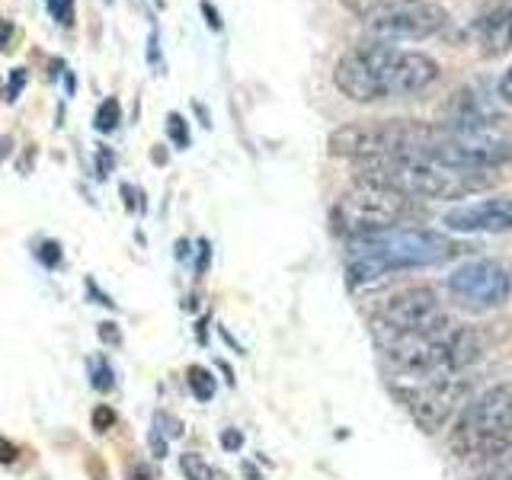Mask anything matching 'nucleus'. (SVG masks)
Wrapping results in <instances>:
<instances>
[{"mask_svg":"<svg viewBox=\"0 0 512 480\" xmlns=\"http://www.w3.org/2000/svg\"><path fill=\"white\" fill-rule=\"evenodd\" d=\"M439 74V61L426 52L368 39L340 55L333 68V84L346 100L368 106L420 96L436 84Z\"/></svg>","mask_w":512,"mask_h":480,"instance_id":"1","label":"nucleus"},{"mask_svg":"<svg viewBox=\"0 0 512 480\" xmlns=\"http://www.w3.org/2000/svg\"><path fill=\"white\" fill-rule=\"evenodd\" d=\"M455 253H464L458 240L445 237L429 228H391L368 237H352L346 282L352 288L388 279L397 269L432 266L442 260H452Z\"/></svg>","mask_w":512,"mask_h":480,"instance_id":"2","label":"nucleus"},{"mask_svg":"<svg viewBox=\"0 0 512 480\" xmlns=\"http://www.w3.org/2000/svg\"><path fill=\"white\" fill-rule=\"evenodd\" d=\"M356 180L378 183L404 192L410 199H468L474 192H484L496 186L493 170H461L445 167L429 157H384V160H365L356 170Z\"/></svg>","mask_w":512,"mask_h":480,"instance_id":"3","label":"nucleus"},{"mask_svg":"<svg viewBox=\"0 0 512 480\" xmlns=\"http://www.w3.org/2000/svg\"><path fill=\"white\" fill-rule=\"evenodd\" d=\"M442 128L423 119H365L333 128L327 138V154L343 160H384V157H426Z\"/></svg>","mask_w":512,"mask_h":480,"instance_id":"4","label":"nucleus"},{"mask_svg":"<svg viewBox=\"0 0 512 480\" xmlns=\"http://www.w3.org/2000/svg\"><path fill=\"white\" fill-rule=\"evenodd\" d=\"M413 212V199L404 192L378 186V183H362L352 180V189L343 192L340 202L333 205V224L336 231L352 237H368L400 228Z\"/></svg>","mask_w":512,"mask_h":480,"instance_id":"5","label":"nucleus"},{"mask_svg":"<svg viewBox=\"0 0 512 480\" xmlns=\"http://www.w3.org/2000/svg\"><path fill=\"white\" fill-rule=\"evenodd\" d=\"M397 400L407 407L413 423L426 436H436L458 410H464L474 400V384L468 378H436L426 388H400Z\"/></svg>","mask_w":512,"mask_h":480,"instance_id":"6","label":"nucleus"},{"mask_svg":"<svg viewBox=\"0 0 512 480\" xmlns=\"http://www.w3.org/2000/svg\"><path fill=\"white\" fill-rule=\"evenodd\" d=\"M448 295L464 311H493L512 295V269L500 260H468L448 276Z\"/></svg>","mask_w":512,"mask_h":480,"instance_id":"7","label":"nucleus"},{"mask_svg":"<svg viewBox=\"0 0 512 480\" xmlns=\"http://www.w3.org/2000/svg\"><path fill=\"white\" fill-rule=\"evenodd\" d=\"M426 157L439 160L445 167H461V170H496V167L512 164V138L500 132L455 135L442 128V138Z\"/></svg>","mask_w":512,"mask_h":480,"instance_id":"8","label":"nucleus"},{"mask_svg":"<svg viewBox=\"0 0 512 480\" xmlns=\"http://www.w3.org/2000/svg\"><path fill=\"white\" fill-rule=\"evenodd\" d=\"M448 23L452 20H448V10L442 4H436V0H416V4H404L375 16V20L365 23V29L375 42L400 45V42H426L432 36H439Z\"/></svg>","mask_w":512,"mask_h":480,"instance_id":"9","label":"nucleus"},{"mask_svg":"<svg viewBox=\"0 0 512 480\" xmlns=\"http://www.w3.org/2000/svg\"><path fill=\"white\" fill-rule=\"evenodd\" d=\"M378 320L394 330H410L426 336H439L448 327V314L442 308V301L426 285H407L394 292L381 304Z\"/></svg>","mask_w":512,"mask_h":480,"instance_id":"10","label":"nucleus"},{"mask_svg":"<svg viewBox=\"0 0 512 480\" xmlns=\"http://www.w3.org/2000/svg\"><path fill=\"white\" fill-rule=\"evenodd\" d=\"M375 343L400 372L432 375V372H439V368H445V340H439V336L394 330L388 324H381V320H375Z\"/></svg>","mask_w":512,"mask_h":480,"instance_id":"11","label":"nucleus"},{"mask_svg":"<svg viewBox=\"0 0 512 480\" xmlns=\"http://www.w3.org/2000/svg\"><path fill=\"white\" fill-rule=\"evenodd\" d=\"M506 119H500L496 112L480 100L474 90H458L452 93L439 109V128L455 135H474V132H496Z\"/></svg>","mask_w":512,"mask_h":480,"instance_id":"12","label":"nucleus"},{"mask_svg":"<svg viewBox=\"0 0 512 480\" xmlns=\"http://www.w3.org/2000/svg\"><path fill=\"white\" fill-rule=\"evenodd\" d=\"M442 224L455 234H509L512 231V199H487L458 205L445 212Z\"/></svg>","mask_w":512,"mask_h":480,"instance_id":"13","label":"nucleus"},{"mask_svg":"<svg viewBox=\"0 0 512 480\" xmlns=\"http://www.w3.org/2000/svg\"><path fill=\"white\" fill-rule=\"evenodd\" d=\"M474 36L487 55H503L512 48V0H496L477 16Z\"/></svg>","mask_w":512,"mask_h":480,"instance_id":"14","label":"nucleus"},{"mask_svg":"<svg viewBox=\"0 0 512 480\" xmlns=\"http://www.w3.org/2000/svg\"><path fill=\"white\" fill-rule=\"evenodd\" d=\"M493 346L490 327H458L445 340V368L448 372H464L477 359H484V352Z\"/></svg>","mask_w":512,"mask_h":480,"instance_id":"15","label":"nucleus"},{"mask_svg":"<svg viewBox=\"0 0 512 480\" xmlns=\"http://www.w3.org/2000/svg\"><path fill=\"white\" fill-rule=\"evenodd\" d=\"M343 10L352 13L356 20L368 23V20H375V16L381 13H388L394 7H404V4H416V0H340Z\"/></svg>","mask_w":512,"mask_h":480,"instance_id":"16","label":"nucleus"},{"mask_svg":"<svg viewBox=\"0 0 512 480\" xmlns=\"http://www.w3.org/2000/svg\"><path fill=\"white\" fill-rule=\"evenodd\" d=\"M186 381H189V391L196 394V400H212L215 397V378H212V372H208V368L189 365Z\"/></svg>","mask_w":512,"mask_h":480,"instance_id":"17","label":"nucleus"},{"mask_svg":"<svg viewBox=\"0 0 512 480\" xmlns=\"http://www.w3.org/2000/svg\"><path fill=\"white\" fill-rule=\"evenodd\" d=\"M180 471L186 480H218V471L212 468V464H208L202 455H192V452H186L180 458Z\"/></svg>","mask_w":512,"mask_h":480,"instance_id":"18","label":"nucleus"},{"mask_svg":"<svg viewBox=\"0 0 512 480\" xmlns=\"http://www.w3.org/2000/svg\"><path fill=\"white\" fill-rule=\"evenodd\" d=\"M122 119V106L116 96H109V100L100 103V109H96V132H116V125Z\"/></svg>","mask_w":512,"mask_h":480,"instance_id":"19","label":"nucleus"},{"mask_svg":"<svg viewBox=\"0 0 512 480\" xmlns=\"http://www.w3.org/2000/svg\"><path fill=\"white\" fill-rule=\"evenodd\" d=\"M167 132H170V141L176 148H189V128H186V119L180 112H170L167 116Z\"/></svg>","mask_w":512,"mask_h":480,"instance_id":"20","label":"nucleus"},{"mask_svg":"<svg viewBox=\"0 0 512 480\" xmlns=\"http://www.w3.org/2000/svg\"><path fill=\"white\" fill-rule=\"evenodd\" d=\"M48 10H52V16L61 26L74 23V0H48Z\"/></svg>","mask_w":512,"mask_h":480,"instance_id":"21","label":"nucleus"},{"mask_svg":"<svg viewBox=\"0 0 512 480\" xmlns=\"http://www.w3.org/2000/svg\"><path fill=\"white\" fill-rule=\"evenodd\" d=\"M112 426H116V413H112V407L100 404V407L93 410V429L96 432H109Z\"/></svg>","mask_w":512,"mask_h":480,"instance_id":"22","label":"nucleus"},{"mask_svg":"<svg viewBox=\"0 0 512 480\" xmlns=\"http://www.w3.org/2000/svg\"><path fill=\"white\" fill-rule=\"evenodd\" d=\"M93 384L100 391H109L112 388V368L106 362H93Z\"/></svg>","mask_w":512,"mask_h":480,"instance_id":"23","label":"nucleus"},{"mask_svg":"<svg viewBox=\"0 0 512 480\" xmlns=\"http://www.w3.org/2000/svg\"><path fill=\"white\" fill-rule=\"evenodd\" d=\"M496 93H500V100H503L506 106H512V64L503 71L500 84H496Z\"/></svg>","mask_w":512,"mask_h":480,"instance_id":"24","label":"nucleus"},{"mask_svg":"<svg viewBox=\"0 0 512 480\" xmlns=\"http://www.w3.org/2000/svg\"><path fill=\"white\" fill-rule=\"evenodd\" d=\"M100 340L109 343V346H119V343H122V333H119L116 324H109V320H103V324H100Z\"/></svg>","mask_w":512,"mask_h":480,"instance_id":"25","label":"nucleus"},{"mask_svg":"<svg viewBox=\"0 0 512 480\" xmlns=\"http://www.w3.org/2000/svg\"><path fill=\"white\" fill-rule=\"evenodd\" d=\"M42 263L45 266H58V260H61V247L55 244V240H48V244H42Z\"/></svg>","mask_w":512,"mask_h":480,"instance_id":"26","label":"nucleus"},{"mask_svg":"<svg viewBox=\"0 0 512 480\" xmlns=\"http://www.w3.org/2000/svg\"><path fill=\"white\" fill-rule=\"evenodd\" d=\"M221 445L228 448V452H237V448L244 445V436H240L237 429H224V432H221Z\"/></svg>","mask_w":512,"mask_h":480,"instance_id":"27","label":"nucleus"},{"mask_svg":"<svg viewBox=\"0 0 512 480\" xmlns=\"http://www.w3.org/2000/svg\"><path fill=\"white\" fill-rule=\"evenodd\" d=\"M16 455H20V448H16L10 439L0 436V464H13V461H16Z\"/></svg>","mask_w":512,"mask_h":480,"instance_id":"28","label":"nucleus"},{"mask_svg":"<svg viewBox=\"0 0 512 480\" xmlns=\"http://www.w3.org/2000/svg\"><path fill=\"white\" fill-rule=\"evenodd\" d=\"M151 452H154L157 458H164V455H167V442L157 436V429L151 432Z\"/></svg>","mask_w":512,"mask_h":480,"instance_id":"29","label":"nucleus"},{"mask_svg":"<svg viewBox=\"0 0 512 480\" xmlns=\"http://www.w3.org/2000/svg\"><path fill=\"white\" fill-rule=\"evenodd\" d=\"M112 164H116V157H112V151L100 148V176H106L112 170Z\"/></svg>","mask_w":512,"mask_h":480,"instance_id":"30","label":"nucleus"},{"mask_svg":"<svg viewBox=\"0 0 512 480\" xmlns=\"http://www.w3.org/2000/svg\"><path fill=\"white\" fill-rule=\"evenodd\" d=\"M151 477H154L151 468H144V464H138V468L128 471V480H151Z\"/></svg>","mask_w":512,"mask_h":480,"instance_id":"31","label":"nucleus"},{"mask_svg":"<svg viewBox=\"0 0 512 480\" xmlns=\"http://www.w3.org/2000/svg\"><path fill=\"white\" fill-rule=\"evenodd\" d=\"M10 23L7 20H0V52H4V48H7V42H10Z\"/></svg>","mask_w":512,"mask_h":480,"instance_id":"32","label":"nucleus"},{"mask_svg":"<svg viewBox=\"0 0 512 480\" xmlns=\"http://www.w3.org/2000/svg\"><path fill=\"white\" fill-rule=\"evenodd\" d=\"M202 10H205V16H208V26H212V29H221V20H218V13H215V7H208V4H202Z\"/></svg>","mask_w":512,"mask_h":480,"instance_id":"33","label":"nucleus"}]
</instances>
